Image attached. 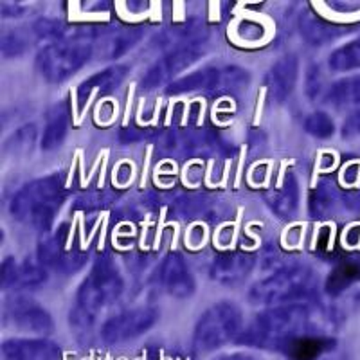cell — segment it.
<instances>
[{"instance_id":"1","label":"cell","mask_w":360,"mask_h":360,"mask_svg":"<svg viewBox=\"0 0 360 360\" xmlns=\"http://www.w3.org/2000/svg\"><path fill=\"white\" fill-rule=\"evenodd\" d=\"M308 333H324L315 330V317L307 303L270 307L258 314L242 330L236 342L258 349H278Z\"/></svg>"},{"instance_id":"2","label":"cell","mask_w":360,"mask_h":360,"mask_svg":"<svg viewBox=\"0 0 360 360\" xmlns=\"http://www.w3.org/2000/svg\"><path fill=\"white\" fill-rule=\"evenodd\" d=\"M123 290L124 283L117 269L108 262L96 263L74 297V307L69 317L70 326L79 332L90 330L98 323L99 315L121 297Z\"/></svg>"},{"instance_id":"3","label":"cell","mask_w":360,"mask_h":360,"mask_svg":"<svg viewBox=\"0 0 360 360\" xmlns=\"http://www.w3.org/2000/svg\"><path fill=\"white\" fill-rule=\"evenodd\" d=\"M67 198L62 176L49 175L25 184L11 200V214L20 224L44 231L53 224Z\"/></svg>"},{"instance_id":"4","label":"cell","mask_w":360,"mask_h":360,"mask_svg":"<svg viewBox=\"0 0 360 360\" xmlns=\"http://www.w3.org/2000/svg\"><path fill=\"white\" fill-rule=\"evenodd\" d=\"M317 278L315 272L307 265L281 266L266 278L254 283L249 292V301L252 304L281 307L308 301L315 294Z\"/></svg>"},{"instance_id":"5","label":"cell","mask_w":360,"mask_h":360,"mask_svg":"<svg viewBox=\"0 0 360 360\" xmlns=\"http://www.w3.org/2000/svg\"><path fill=\"white\" fill-rule=\"evenodd\" d=\"M94 45L85 37H65L44 45L37 56V67L49 83H62L89 63Z\"/></svg>"},{"instance_id":"6","label":"cell","mask_w":360,"mask_h":360,"mask_svg":"<svg viewBox=\"0 0 360 360\" xmlns=\"http://www.w3.org/2000/svg\"><path fill=\"white\" fill-rule=\"evenodd\" d=\"M243 330V314L233 301H220L202 311L195 330L193 346L197 352L209 353L236 340Z\"/></svg>"},{"instance_id":"7","label":"cell","mask_w":360,"mask_h":360,"mask_svg":"<svg viewBox=\"0 0 360 360\" xmlns=\"http://www.w3.org/2000/svg\"><path fill=\"white\" fill-rule=\"evenodd\" d=\"M159 310L153 307H137L119 311L103 323L99 335L108 346L130 342L150 332L159 321Z\"/></svg>"},{"instance_id":"8","label":"cell","mask_w":360,"mask_h":360,"mask_svg":"<svg viewBox=\"0 0 360 360\" xmlns=\"http://www.w3.org/2000/svg\"><path fill=\"white\" fill-rule=\"evenodd\" d=\"M4 321L17 326L22 332L34 335H51L54 330V321L44 307L29 297H13L4 304Z\"/></svg>"},{"instance_id":"9","label":"cell","mask_w":360,"mask_h":360,"mask_svg":"<svg viewBox=\"0 0 360 360\" xmlns=\"http://www.w3.org/2000/svg\"><path fill=\"white\" fill-rule=\"evenodd\" d=\"M198 58H200V51L197 47H193V44L186 45V47H176L175 51H172L169 54L160 58L159 62L148 70V74L143 78V82H141V86L144 90L157 89L162 83L169 82L172 78L179 76L182 70L191 67Z\"/></svg>"},{"instance_id":"10","label":"cell","mask_w":360,"mask_h":360,"mask_svg":"<svg viewBox=\"0 0 360 360\" xmlns=\"http://www.w3.org/2000/svg\"><path fill=\"white\" fill-rule=\"evenodd\" d=\"M159 283L162 290L175 299H188L195 294L197 283L193 278L188 263L180 254H169L168 258L160 263Z\"/></svg>"},{"instance_id":"11","label":"cell","mask_w":360,"mask_h":360,"mask_svg":"<svg viewBox=\"0 0 360 360\" xmlns=\"http://www.w3.org/2000/svg\"><path fill=\"white\" fill-rule=\"evenodd\" d=\"M254 269V258L247 252L233 250V252H221L211 263L209 276L213 281L224 287H238L242 285Z\"/></svg>"},{"instance_id":"12","label":"cell","mask_w":360,"mask_h":360,"mask_svg":"<svg viewBox=\"0 0 360 360\" xmlns=\"http://www.w3.org/2000/svg\"><path fill=\"white\" fill-rule=\"evenodd\" d=\"M4 360H62V348L45 337L8 339L2 342Z\"/></svg>"},{"instance_id":"13","label":"cell","mask_w":360,"mask_h":360,"mask_svg":"<svg viewBox=\"0 0 360 360\" xmlns=\"http://www.w3.org/2000/svg\"><path fill=\"white\" fill-rule=\"evenodd\" d=\"M299 63L295 56H283L266 74V89L276 103H285L297 85Z\"/></svg>"},{"instance_id":"14","label":"cell","mask_w":360,"mask_h":360,"mask_svg":"<svg viewBox=\"0 0 360 360\" xmlns=\"http://www.w3.org/2000/svg\"><path fill=\"white\" fill-rule=\"evenodd\" d=\"M47 274L37 263L22 262L17 263L15 259L8 258L2 265V287L4 290H24V288H34L44 285Z\"/></svg>"},{"instance_id":"15","label":"cell","mask_w":360,"mask_h":360,"mask_svg":"<svg viewBox=\"0 0 360 360\" xmlns=\"http://www.w3.org/2000/svg\"><path fill=\"white\" fill-rule=\"evenodd\" d=\"M333 348H335V339L326 333H308L287 344L281 353L290 360H321Z\"/></svg>"},{"instance_id":"16","label":"cell","mask_w":360,"mask_h":360,"mask_svg":"<svg viewBox=\"0 0 360 360\" xmlns=\"http://www.w3.org/2000/svg\"><path fill=\"white\" fill-rule=\"evenodd\" d=\"M266 202L279 218L288 220L294 217L299 205V182L294 173L287 172L278 188H272L266 193Z\"/></svg>"},{"instance_id":"17","label":"cell","mask_w":360,"mask_h":360,"mask_svg":"<svg viewBox=\"0 0 360 360\" xmlns=\"http://www.w3.org/2000/svg\"><path fill=\"white\" fill-rule=\"evenodd\" d=\"M69 123H70L69 103L67 101L56 103V105L49 110L47 117H45L44 137H41V150L51 152V150H56L58 146H62L67 134H69Z\"/></svg>"},{"instance_id":"18","label":"cell","mask_w":360,"mask_h":360,"mask_svg":"<svg viewBox=\"0 0 360 360\" xmlns=\"http://www.w3.org/2000/svg\"><path fill=\"white\" fill-rule=\"evenodd\" d=\"M127 70L128 69L124 65H114L108 67V69L105 70H99V72L92 74L90 78H86L78 89L79 107H85V103L89 101L96 92H110V90H114L115 86L124 79Z\"/></svg>"},{"instance_id":"19","label":"cell","mask_w":360,"mask_h":360,"mask_svg":"<svg viewBox=\"0 0 360 360\" xmlns=\"http://www.w3.org/2000/svg\"><path fill=\"white\" fill-rule=\"evenodd\" d=\"M299 27H301V34L304 37V40L310 41L311 45H324L342 34V29L333 25L332 22L324 20L314 11L301 13Z\"/></svg>"},{"instance_id":"20","label":"cell","mask_w":360,"mask_h":360,"mask_svg":"<svg viewBox=\"0 0 360 360\" xmlns=\"http://www.w3.org/2000/svg\"><path fill=\"white\" fill-rule=\"evenodd\" d=\"M221 82L220 70L214 67H205V69L191 72L189 76L179 78L175 83H172L168 89V94H188V92H200V90L217 89L218 83Z\"/></svg>"},{"instance_id":"21","label":"cell","mask_w":360,"mask_h":360,"mask_svg":"<svg viewBox=\"0 0 360 360\" xmlns=\"http://www.w3.org/2000/svg\"><path fill=\"white\" fill-rule=\"evenodd\" d=\"M326 103L335 108H352L355 110L360 107V74L348 76L333 83L324 96Z\"/></svg>"},{"instance_id":"22","label":"cell","mask_w":360,"mask_h":360,"mask_svg":"<svg viewBox=\"0 0 360 360\" xmlns=\"http://www.w3.org/2000/svg\"><path fill=\"white\" fill-rule=\"evenodd\" d=\"M360 281V259H344L337 263L326 279V292L330 295H340L352 285Z\"/></svg>"},{"instance_id":"23","label":"cell","mask_w":360,"mask_h":360,"mask_svg":"<svg viewBox=\"0 0 360 360\" xmlns=\"http://www.w3.org/2000/svg\"><path fill=\"white\" fill-rule=\"evenodd\" d=\"M330 67L335 72H349L360 69V38L340 45L339 49L330 54Z\"/></svg>"},{"instance_id":"24","label":"cell","mask_w":360,"mask_h":360,"mask_svg":"<svg viewBox=\"0 0 360 360\" xmlns=\"http://www.w3.org/2000/svg\"><path fill=\"white\" fill-rule=\"evenodd\" d=\"M304 130L315 139H328L335 134V123L326 112H314L304 121Z\"/></svg>"},{"instance_id":"25","label":"cell","mask_w":360,"mask_h":360,"mask_svg":"<svg viewBox=\"0 0 360 360\" xmlns=\"http://www.w3.org/2000/svg\"><path fill=\"white\" fill-rule=\"evenodd\" d=\"M144 360H195L189 353L179 352V349L153 348L144 355Z\"/></svg>"},{"instance_id":"26","label":"cell","mask_w":360,"mask_h":360,"mask_svg":"<svg viewBox=\"0 0 360 360\" xmlns=\"http://www.w3.org/2000/svg\"><path fill=\"white\" fill-rule=\"evenodd\" d=\"M342 137L344 139H355V137H360V107H356L355 110L346 117V121H344Z\"/></svg>"},{"instance_id":"27","label":"cell","mask_w":360,"mask_h":360,"mask_svg":"<svg viewBox=\"0 0 360 360\" xmlns=\"http://www.w3.org/2000/svg\"><path fill=\"white\" fill-rule=\"evenodd\" d=\"M214 360H259V359H258V356L250 355V353L236 352V353H225V355L217 356Z\"/></svg>"},{"instance_id":"28","label":"cell","mask_w":360,"mask_h":360,"mask_svg":"<svg viewBox=\"0 0 360 360\" xmlns=\"http://www.w3.org/2000/svg\"><path fill=\"white\" fill-rule=\"evenodd\" d=\"M321 360H333V359H328V356H324V359H321Z\"/></svg>"}]
</instances>
